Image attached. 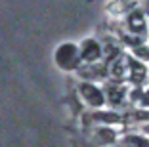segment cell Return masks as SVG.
Instances as JSON below:
<instances>
[{
	"instance_id": "obj_4",
	"label": "cell",
	"mask_w": 149,
	"mask_h": 147,
	"mask_svg": "<svg viewBox=\"0 0 149 147\" xmlns=\"http://www.w3.org/2000/svg\"><path fill=\"white\" fill-rule=\"evenodd\" d=\"M82 122L86 126H115L123 122V117L118 115V111H90L82 117Z\"/></svg>"
},
{
	"instance_id": "obj_11",
	"label": "cell",
	"mask_w": 149,
	"mask_h": 147,
	"mask_svg": "<svg viewBox=\"0 0 149 147\" xmlns=\"http://www.w3.org/2000/svg\"><path fill=\"white\" fill-rule=\"evenodd\" d=\"M128 121L132 122V124H145V122H149V109H132L130 113H128Z\"/></svg>"
},
{
	"instance_id": "obj_1",
	"label": "cell",
	"mask_w": 149,
	"mask_h": 147,
	"mask_svg": "<svg viewBox=\"0 0 149 147\" xmlns=\"http://www.w3.org/2000/svg\"><path fill=\"white\" fill-rule=\"evenodd\" d=\"M54 59H56L57 67L63 71H77L82 65L80 61V54H79V46L77 44H71V42H65L56 50L54 54Z\"/></svg>"
},
{
	"instance_id": "obj_3",
	"label": "cell",
	"mask_w": 149,
	"mask_h": 147,
	"mask_svg": "<svg viewBox=\"0 0 149 147\" xmlns=\"http://www.w3.org/2000/svg\"><path fill=\"white\" fill-rule=\"evenodd\" d=\"M103 94H105V103H109L111 107L120 109L124 103L128 101V88L123 82H117V80H107L105 86L101 88Z\"/></svg>"
},
{
	"instance_id": "obj_10",
	"label": "cell",
	"mask_w": 149,
	"mask_h": 147,
	"mask_svg": "<svg viewBox=\"0 0 149 147\" xmlns=\"http://www.w3.org/2000/svg\"><path fill=\"white\" fill-rule=\"evenodd\" d=\"M120 147H149V139L141 134H126L120 139Z\"/></svg>"
},
{
	"instance_id": "obj_2",
	"label": "cell",
	"mask_w": 149,
	"mask_h": 147,
	"mask_svg": "<svg viewBox=\"0 0 149 147\" xmlns=\"http://www.w3.org/2000/svg\"><path fill=\"white\" fill-rule=\"evenodd\" d=\"M79 95L80 100L84 101V105H88L90 109H101L103 105H105V94H103V90H101L97 84L94 82H80L79 84Z\"/></svg>"
},
{
	"instance_id": "obj_15",
	"label": "cell",
	"mask_w": 149,
	"mask_h": 147,
	"mask_svg": "<svg viewBox=\"0 0 149 147\" xmlns=\"http://www.w3.org/2000/svg\"><path fill=\"white\" fill-rule=\"evenodd\" d=\"M141 136H149V122L141 124Z\"/></svg>"
},
{
	"instance_id": "obj_6",
	"label": "cell",
	"mask_w": 149,
	"mask_h": 147,
	"mask_svg": "<svg viewBox=\"0 0 149 147\" xmlns=\"http://www.w3.org/2000/svg\"><path fill=\"white\" fill-rule=\"evenodd\" d=\"M79 54H80V61L86 65L90 63H97L103 57V50H101V42L96 38H86L80 42L79 46Z\"/></svg>"
},
{
	"instance_id": "obj_9",
	"label": "cell",
	"mask_w": 149,
	"mask_h": 147,
	"mask_svg": "<svg viewBox=\"0 0 149 147\" xmlns=\"http://www.w3.org/2000/svg\"><path fill=\"white\" fill-rule=\"evenodd\" d=\"M126 23H128V31H130V35L145 36V33H147V23H145V15H143L141 10H134L132 13H128Z\"/></svg>"
},
{
	"instance_id": "obj_13",
	"label": "cell",
	"mask_w": 149,
	"mask_h": 147,
	"mask_svg": "<svg viewBox=\"0 0 149 147\" xmlns=\"http://www.w3.org/2000/svg\"><path fill=\"white\" fill-rule=\"evenodd\" d=\"M132 57H136L141 63H149V46L141 44V46L134 48V50H132Z\"/></svg>"
},
{
	"instance_id": "obj_5",
	"label": "cell",
	"mask_w": 149,
	"mask_h": 147,
	"mask_svg": "<svg viewBox=\"0 0 149 147\" xmlns=\"http://www.w3.org/2000/svg\"><path fill=\"white\" fill-rule=\"evenodd\" d=\"M124 65H126V77L132 86L145 88V80H147V67H145V63L138 61L132 56H126L124 57Z\"/></svg>"
},
{
	"instance_id": "obj_12",
	"label": "cell",
	"mask_w": 149,
	"mask_h": 147,
	"mask_svg": "<svg viewBox=\"0 0 149 147\" xmlns=\"http://www.w3.org/2000/svg\"><path fill=\"white\" fill-rule=\"evenodd\" d=\"M120 40H123L124 46H128L130 50H134V48L141 46L143 42V36H136V35H130V33H124V35H120Z\"/></svg>"
},
{
	"instance_id": "obj_8",
	"label": "cell",
	"mask_w": 149,
	"mask_h": 147,
	"mask_svg": "<svg viewBox=\"0 0 149 147\" xmlns=\"http://www.w3.org/2000/svg\"><path fill=\"white\" fill-rule=\"evenodd\" d=\"M92 139L97 143V145H113L117 143L118 134L113 126H94V132H92Z\"/></svg>"
},
{
	"instance_id": "obj_16",
	"label": "cell",
	"mask_w": 149,
	"mask_h": 147,
	"mask_svg": "<svg viewBox=\"0 0 149 147\" xmlns=\"http://www.w3.org/2000/svg\"><path fill=\"white\" fill-rule=\"evenodd\" d=\"M143 15H147V17H149V0H145V2H143Z\"/></svg>"
},
{
	"instance_id": "obj_14",
	"label": "cell",
	"mask_w": 149,
	"mask_h": 147,
	"mask_svg": "<svg viewBox=\"0 0 149 147\" xmlns=\"http://www.w3.org/2000/svg\"><path fill=\"white\" fill-rule=\"evenodd\" d=\"M138 105H140L141 109H149V90H143V95L140 98Z\"/></svg>"
},
{
	"instance_id": "obj_7",
	"label": "cell",
	"mask_w": 149,
	"mask_h": 147,
	"mask_svg": "<svg viewBox=\"0 0 149 147\" xmlns=\"http://www.w3.org/2000/svg\"><path fill=\"white\" fill-rule=\"evenodd\" d=\"M77 73L86 82H90V80H107L109 78V65L100 63V61L97 63H90V65H80L77 69Z\"/></svg>"
}]
</instances>
